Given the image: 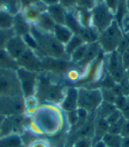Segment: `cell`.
<instances>
[{
	"mask_svg": "<svg viewBox=\"0 0 129 147\" xmlns=\"http://www.w3.org/2000/svg\"><path fill=\"white\" fill-rule=\"evenodd\" d=\"M64 116L58 105L44 103L38 107L32 116L30 126L39 135L53 136L62 129Z\"/></svg>",
	"mask_w": 129,
	"mask_h": 147,
	"instance_id": "cell-1",
	"label": "cell"
},
{
	"mask_svg": "<svg viewBox=\"0 0 129 147\" xmlns=\"http://www.w3.org/2000/svg\"><path fill=\"white\" fill-rule=\"evenodd\" d=\"M30 34L35 38L37 50H35L42 57H52L70 61V57L64 51V47L55 38L52 33L44 32L36 26H31Z\"/></svg>",
	"mask_w": 129,
	"mask_h": 147,
	"instance_id": "cell-2",
	"label": "cell"
},
{
	"mask_svg": "<svg viewBox=\"0 0 129 147\" xmlns=\"http://www.w3.org/2000/svg\"><path fill=\"white\" fill-rule=\"evenodd\" d=\"M122 32L123 30L119 23L115 20L106 30L99 34L97 42L103 52L111 54L117 50L122 42Z\"/></svg>",
	"mask_w": 129,
	"mask_h": 147,
	"instance_id": "cell-3",
	"label": "cell"
},
{
	"mask_svg": "<svg viewBox=\"0 0 129 147\" xmlns=\"http://www.w3.org/2000/svg\"><path fill=\"white\" fill-rule=\"evenodd\" d=\"M0 97H23L16 71L0 68Z\"/></svg>",
	"mask_w": 129,
	"mask_h": 147,
	"instance_id": "cell-4",
	"label": "cell"
},
{
	"mask_svg": "<svg viewBox=\"0 0 129 147\" xmlns=\"http://www.w3.org/2000/svg\"><path fill=\"white\" fill-rule=\"evenodd\" d=\"M101 89L96 88H78V109L88 113L95 112L103 103Z\"/></svg>",
	"mask_w": 129,
	"mask_h": 147,
	"instance_id": "cell-5",
	"label": "cell"
},
{
	"mask_svg": "<svg viewBox=\"0 0 129 147\" xmlns=\"http://www.w3.org/2000/svg\"><path fill=\"white\" fill-rule=\"evenodd\" d=\"M115 14L103 3H97L91 11V26L98 34L106 30L115 20Z\"/></svg>",
	"mask_w": 129,
	"mask_h": 147,
	"instance_id": "cell-6",
	"label": "cell"
},
{
	"mask_svg": "<svg viewBox=\"0 0 129 147\" xmlns=\"http://www.w3.org/2000/svg\"><path fill=\"white\" fill-rule=\"evenodd\" d=\"M16 72L20 80L23 97L26 98L35 95L38 82V73L29 71L22 68H18Z\"/></svg>",
	"mask_w": 129,
	"mask_h": 147,
	"instance_id": "cell-7",
	"label": "cell"
},
{
	"mask_svg": "<svg viewBox=\"0 0 129 147\" xmlns=\"http://www.w3.org/2000/svg\"><path fill=\"white\" fill-rule=\"evenodd\" d=\"M26 117L28 116L25 114L5 117L1 125L0 137L14 134L20 135L26 126Z\"/></svg>",
	"mask_w": 129,
	"mask_h": 147,
	"instance_id": "cell-8",
	"label": "cell"
},
{
	"mask_svg": "<svg viewBox=\"0 0 129 147\" xmlns=\"http://www.w3.org/2000/svg\"><path fill=\"white\" fill-rule=\"evenodd\" d=\"M42 57L38 55L35 50L28 49L23 55L16 60L19 68H22L29 71L40 73L42 70Z\"/></svg>",
	"mask_w": 129,
	"mask_h": 147,
	"instance_id": "cell-9",
	"label": "cell"
},
{
	"mask_svg": "<svg viewBox=\"0 0 129 147\" xmlns=\"http://www.w3.org/2000/svg\"><path fill=\"white\" fill-rule=\"evenodd\" d=\"M24 114V97H0V115L4 117Z\"/></svg>",
	"mask_w": 129,
	"mask_h": 147,
	"instance_id": "cell-10",
	"label": "cell"
},
{
	"mask_svg": "<svg viewBox=\"0 0 129 147\" xmlns=\"http://www.w3.org/2000/svg\"><path fill=\"white\" fill-rule=\"evenodd\" d=\"M71 63H73L68 60L43 57L42 58V70L52 74H66L70 69Z\"/></svg>",
	"mask_w": 129,
	"mask_h": 147,
	"instance_id": "cell-11",
	"label": "cell"
},
{
	"mask_svg": "<svg viewBox=\"0 0 129 147\" xmlns=\"http://www.w3.org/2000/svg\"><path fill=\"white\" fill-rule=\"evenodd\" d=\"M108 70L111 73L112 78L116 82H121L124 77L126 70L123 67L121 55H119L118 51L116 50L110 54V57L108 60Z\"/></svg>",
	"mask_w": 129,
	"mask_h": 147,
	"instance_id": "cell-12",
	"label": "cell"
},
{
	"mask_svg": "<svg viewBox=\"0 0 129 147\" xmlns=\"http://www.w3.org/2000/svg\"><path fill=\"white\" fill-rule=\"evenodd\" d=\"M28 49L29 48L25 43L23 38L18 35L12 37L5 47V50L7 54L15 61L20 58Z\"/></svg>",
	"mask_w": 129,
	"mask_h": 147,
	"instance_id": "cell-13",
	"label": "cell"
},
{
	"mask_svg": "<svg viewBox=\"0 0 129 147\" xmlns=\"http://www.w3.org/2000/svg\"><path fill=\"white\" fill-rule=\"evenodd\" d=\"M58 106L66 113L78 109V88L67 87L64 98Z\"/></svg>",
	"mask_w": 129,
	"mask_h": 147,
	"instance_id": "cell-14",
	"label": "cell"
},
{
	"mask_svg": "<svg viewBox=\"0 0 129 147\" xmlns=\"http://www.w3.org/2000/svg\"><path fill=\"white\" fill-rule=\"evenodd\" d=\"M45 11H46L45 5L41 1H39L35 5L22 8L20 12L25 18V20L31 26H33L37 23L41 14L43 12H45Z\"/></svg>",
	"mask_w": 129,
	"mask_h": 147,
	"instance_id": "cell-15",
	"label": "cell"
},
{
	"mask_svg": "<svg viewBox=\"0 0 129 147\" xmlns=\"http://www.w3.org/2000/svg\"><path fill=\"white\" fill-rule=\"evenodd\" d=\"M31 25L25 20L21 12L20 11L14 15V26H12V30H14L15 35L23 37L26 34L30 33L31 30Z\"/></svg>",
	"mask_w": 129,
	"mask_h": 147,
	"instance_id": "cell-16",
	"label": "cell"
},
{
	"mask_svg": "<svg viewBox=\"0 0 129 147\" xmlns=\"http://www.w3.org/2000/svg\"><path fill=\"white\" fill-rule=\"evenodd\" d=\"M48 14L53 20L56 25H64L67 11L63 8L59 4L48 6L47 8Z\"/></svg>",
	"mask_w": 129,
	"mask_h": 147,
	"instance_id": "cell-17",
	"label": "cell"
},
{
	"mask_svg": "<svg viewBox=\"0 0 129 147\" xmlns=\"http://www.w3.org/2000/svg\"><path fill=\"white\" fill-rule=\"evenodd\" d=\"M52 34L58 41L64 46L69 42V40L73 35V32L66 25H56Z\"/></svg>",
	"mask_w": 129,
	"mask_h": 147,
	"instance_id": "cell-18",
	"label": "cell"
},
{
	"mask_svg": "<svg viewBox=\"0 0 129 147\" xmlns=\"http://www.w3.org/2000/svg\"><path fill=\"white\" fill-rule=\"evenodd\" d=\"M38 28L48 33H53L54 28L56 26V23L53 21V20L50 18V16L48 14V12H43L37 23L35 25Z\"/></svg>",
	"mask_w": 129,
	"mask_h": 147,
	"instance_id": "cell-19",
	"label": "cell"
},
{
	"mask_svg": "<svg viewBox=\"0 0 129 147\" xmlns=\"http://www.w3.org/2000/svg\"><path fill=\"white\" fill-rule=\"evenodd\" d=\"M0 147H25L20 135L14 134L0 137Z\"/></svg>",
	"mask_w": 129,
	"mask_h": 147,
	"instance_id": "cell-20",
	"label": "cell"
},
{
	"mask_svg": "<svg viewBox=\"0 0 129 147\" xmlns=\"http://www.w3.org/2000/svg\"><path fill=\"white\" fill-rule=\"evenodd\" d=\"M39 106L40 101L35 95L24 98V114L28 117H32Z\"/></svg>",
	"mask_w": 129,
	"mask_h": 147,
	"instance_id": "cell-21",
	"label": "cell"
},
{
	"mask_svg": "<svg viewBox=\"0 0 129 147\" xmlns=\"http://www.w3.org/2000/svg\"><path fill=\"white\" fill-rule=\"evenodd\" d=\"M0 68L17 71L19 68L15 60L12 59L5 49H0Z\"/></svg>",
	"mask_w": 129,
	"mask_h": 147,
	"instance_id": "cell-22",
	"label": "cell"
},
{
	"mask_svg": "<svg viewBox=\"0 0 129 147\" xmlns=\"http://www.w3.org/2000/svg\"><path fill=\"white\" fill-rule=\"evenodd\" d=\"M84 43H86V42L80 36L73 34L72 36V38L69 40V42L64 46V51H66L67 55L70 57L73 53L78 48H80L81 45H83Z\"/></svg>",
	"mask_w": 129,
	"mask_h": 147,
	"instance_id": "cell-23",
	"label": "cell"
},
{
	"mask_svg": "<svg viewBox=\"0 0 129 147\" xmlns=\"http://www.w3.org/2000/svg\"><path fill=\"white\" fill-rule=\"evenodd\" d=\"M14 20V15L4 10H0V29H12Z\"/></svg>",
	"mask_w": 129,
	"mask_h": 147,
	"instance_id": "cell-24",
	"label": "cell"
},
{
	"mask_svg": "<svg viewBox=\"0 0 129 147\" xmlns=\"http://www.w3.org/2000/svg\"><path fill=\"white\" fill-rule=\"evenodd\" d=\"M101 139L104 141L107 147H120L122 137L118 134H112V133L107 132Z\"/></svg>",
	"mask_w": 129,
	"mask_h": 147,
	"instance_id": "cell-25",
	"label": "cell"
},
{
	"mask_svg": "<svg viewBox=\"0 0 129 147\" xmlns=\"http://www.w3.org/2000/svg\"><path fill=\"white\" fill-rule=\"evenodd\" d=\"M88 44L89 43H84L83 45H81L80 48H78L77 49L73 54L71 55V57H70V61L73 63H80L82 60H83V58H84V57H85V55H86V52H87V49H88Z\"/></svg>",
	"mask_w": 129,
	"mask_h": 147,
	"instance_id": "cell-26",
	"label": "cell"
},
{
	"mask_svg": "<svg viewBox=\"0 0 129 147\" xmlns=\"http://www.w3.org/2000/svg\"><path fill=\"white\" fill-rule=\"evenodd\" d=\"M15 35L12 29H0V49H5V47L9 40Z\"/></svg>",
	"mask_w": 129,
	"mask_h": 147,
	"instance_id": "cell-27",
	"label": "cell"
},
{
	"mask_svg": "<svg viewBox=\"0 0 129 147\" xmlns=\"http://www.w3.org/2000/svg\"><path fill=\"white\" fill-rule=\"evenodd\" d=\"M96 0H78L76 8L81 10L92 11L93 8L96 5Z\"/></svg>",
	"mask_w": 129,
	"mask_h": 147,
	"instance_id": "cell-28",
	"label": "cell"
},
{
	"mask_svg": "<svg viewBox=\"0 0 129 147\" xmlns=\"http://www.w3.org/2000/svg\"><path fill=\"white\" fill-rule=\"evenodd\" d=\"M77 3L78 0H60L59 5L68 11L74 10L77 6Z\"/></svg>",
	"mask_w": 129,
	"mask_h": 147,
	"instance_id": "cell-29",
	"label": "cell"
},
{
	"mask_svg": "<svg viewBox=\"0 0 129 147\" xmlns=\"http://www.w3.org/2000/svg\"><path fill=\"white\" fill-rule=\"evenodd\" d=\"M74 147H92V141L88 137H83L77 140L73 145Z\"/></svg>",
	"mask_w": 129,
	"mask_h": 147,
	"instance_id": "cell-30",
	"label": "cell"
},
{
	"mask_svg": "<svg viewBox=\"0 0 129 147\" xmlns=\"http://www.w3.org/2000/svg\"><path fill=\"white\" fill-rule=\"evenodd\" d=\"M104 3L115 15H117L118 8H119V0H105Z\"/></svg>",
	"mask_w": 129,
	"mask_h": 147,
	"instance_id": "cell-31",
	"label": "cell"
},
{
	"mask_svg": "<svg viewBox=\"0 0 129 147\" xmlns=\"http://www.w3.org/2000/svg\"><path fill=\"white\" fill-rule=\"evenodd\" d=\"M28 147H50V144L45 139H34Z\"/></svg>",
	"mask_w": 129,
	"mask_h": 147,
	"instance_id": "cell-32",
	"label": "cell"
},
{
	"mask_svg": "<svg viewBox=\"0 0 129 147\" xmlns=\"http://www.w3.org/2000/svg\"><path fill=\"white\" fill-rule=\"evenodd\" d=\"M120 136L122 138H129V120H125L121 128Z\"/></svg>",
	"mask_w": 129,
	"mask_h": 147,
	"instance_id": "cell-33",
	"label": "cell"
},
{
	"mask_svg": "<svg viewBox=\"0 0 129 147\" xmlns=\"http://www.w3.org/2000/svg\"><path fill=\"white\" fill-rule=\"evenodd\" d=\"M121 61H122V64L125 70H127L129 68V52L128 51H125L121 55Z\"/></svg>",
	"mask_w": 129,
	"mask_h": 147,
	"instance_id": "cell-34",
	"label": "cell"
},
{
	"mask_svg": "<svg viewBox=\"0 0 129 147\" xmlns=\"http://www.w3.org/2000/svg\"><path fill=\"white\" fill-rule=\"evenodd\" d=\"M121 114H122V116L126 119V120H129V97L127 98V100H126V105L124 106V108L121 109Z\"/></svg>",
	"mask_w": 129,
	"mask_h": 147,
	"instance_id": "cell-35",
	"label": "cell"
},
{
	"mask_svg": "<svg viewBox=\"0 0 129 147\" xmlns=\"http://www.w3.org/2000/svg\"><path fill=\"white\" fill-rule=\"evenodd\" d=\"M40 0H20V4L21 5V9L24 7H27L32 5L36 4L37 2H39Z\"/></svg>",
	"mask_w": 129,
	"mask_h": 147,
	"instance_id": "cell-36",
	"label": "cell"
},
{
	"mask_svg": "<svg viewBox=\"0 0 129 147\" xmlns=\"http://www.w3.org/2000/svg\"><path fill=\"white\" fill-rule=\"evenodd\" d=\"M43 3H44L47 6H50V5H54L57 4H59L60 0H41Z\"/></svg>",
	"mask_w": 129,
	"mask_h": 147,
	"instance_id": "cell-37",
	"label": "cell"
},
{
	"mask_svg": "<svg viewBox=\"0 0 129 147\" xmlns=\"http://www.w3.org/2000/svg\"><path fill=\"white\" fill-rule=\"evenodd\" d=\"M92 147H107V145L104 143V141L102 139H99L93 144Z\"/></svg>",
	"mask_w": 129,
	"mask_h": 147,
	"instance_id": "cell-38",
	"label": "cell"
},
{
	"mask_svg": "<svg viewBox=\"0 0 129 147\" xmlns=\"http://www.w3.org/2000/svg\"><path fill=\"white\" fill-rule=\"evenodd\" d=\"M120 147H129V138H122Z\"/></svg>",
	"mask_w": 129,
	"mask_h": 147,
	"instance_id": "cell-39",
	"label": "cell"
},
{
	"mask_svg": "<svg viewBox=\"0 0 129 147\" xmlns=\"http://www.w3.org/2000/svg\"><path fill=\"white\" fill-rule=\"evenodd\" d=\"M125 6L127 10V11L129 12V0H126V2H125Z\"/></svg>",
	"mask_w": 129,
	"mask_h": 147,
	"instance_id": "cell-40",
	"label": "cell"
},
{
	"mask_svg": "<svg viewBox=\"0 0 129 147\" xmlns=\"http://www.w3.org/2000/svg\"><path fill=\"white\" fill-rule=\"evenodd\" d=\"M4 116L2 115H0V131H1V125H2V122H3V120H4Z\"/></svg>",
	"mask_w": 129,
	"mask_h": 147,
	"instance_id": "cell-41",
	"label": "cell"
},
{
	"mask_svg": "<svg viewBox=\"0 0 129 147\" xmlns=\"http://www.w3.org/2000/svg\"><path fill=\"white\" fill-rule=\"evenodd\" d=\"M104 1H105V0H96V2H97V3H103Z\"/></svg>",
	"mask_w": 129,
	"mask_h": 147,
	"instance_id": "cell-42",
	"label": "cell"
},
{
	"mask_svg": "<svg viewBox=\"0 0 129 147\" xmlns=\"http://www.w3.org/2000/svg\"><path fill=\"white\" fill-rule=\"evenodd\" d=\"M127 75H128V77H129V68L127 69Z\"/></svg>",
	"mask_w": 129,
	"mask_h": 147,
	"instance_id": "cell-43",
	"label": "cell"
},
{
	"mask_svg": "<svg viewBox=\"0 0 129 147\" xmlns=\"http://www.w3.org/2000/svg\"><path fill=\"white\" fill-rule=\"evenodd\" d=\"M126 33H127V34L129 35V31H128V32H126Z\"/></svg>",
	"mask_w": 129,
	"mask_h": 147,
	"instance_id": "cell-44",
	"label": "cell"
},
{
	"mask_svg": "<svg viewBox=\"0 0 129 147\" xmlns=\"http://www.w3.org/2000/svg\"><path fill=\"white\" fill-rule=\"evenodd\" d=\"M1 2H2V0H0V4H1Z\"/></svg>",
	"mask_w": 129,
	"mask_h": 147,
	"instance_id": "cell-45",
	"label": "cell"
},
{
	"mask_svg": "<svg viewBox=\"0 0 129 147\" xmlns=\"http://www.w3.org/2000/svg\"><path fill=\"white\" fill-rule=\"evenodd\" d=\"M72 147H74V146H72Z\"/></svg>",
	"mask_w": 129,
	"mask_h": 147,
	"instance_id": "cell-46",
	"label": "cell"
},
{
	"mask_svg": "<svg viewBox=\"0 0 129 147\" xmlns=\"http://www.w3.org/2000/svg\"><path fill=\"white\" fill-rule=\"evenodd\" d=\"M19 1H20V0H19Z\"/></svg>",
	"mask_w": 129,
	"mask_h": 147,
	"instance_id": "cell-47",
	"label": "cell"
}]
</instances>
